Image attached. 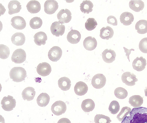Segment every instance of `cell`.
I'll list each match as a JSON object with an SVG mask.
<instances>
[{
	"instance_id": "8fae6325",
	"label": "cell",
	"mask_w": 147,
	"mask_h": 123,
	"mask_svg": "<svg viewBox=\"0 0 147 123\" xmlns=\"http://www.w3.org/2000/svg\"><path fill=\"white\" fill-rule=\"evenodd\" d=\"M44 11L49 14H52L55 12L58 8L57 2L55 0L46 1L44 4Z\"/></svg>"
},
{
	"instance_id": "44dd1931",
	"label": "cell",
	"mask_w": 147,
	"mask_h": 123,
	"mask_svg": "<svg viewBox=\"0 0 147 123\" xmlns=\"http://www.w3.org/2000/svg\"><path fill=\"white\" fill-rule=\"evenodd\" d=\"M26 7L28 11L31 14L37 13L41 9L40 3L36 0L29 1L27 4Z\"/></svg>"
},
{
	"instance_id": "e0dca14e",
	"label": "cell",
	"mask_w": 147,
	"mask_h": 123,
	"mask_svg": "<svg viewBox=\"0 0 147 123\" xmlns=\"http://www.w3.org/2000/svg\"><path fill=\"white\" fill-rule=\"evenodd\" d=\"M88 88L87 84L82 81L77 82L74 87V91L76 94L78 96L84 95L87 92Z\"/></svg>"
},
{
	"instance_id": "4dcf8cb0",
	"label": "cell",
	"mask_w": 147,
	"mask_h": 123,
	"mask_svg": "<svg viewBox=\"0 0 147 123\" xmlns=\"http://www.w3.org/2000/svg\"><path fill=\"white\" fill-rule=\"evenodd\" d=\"M135 29L137 32L140 34L147 33V20H139L135 25Z\"/></svg>"
},
{
	"instance_id": "d4e9b609",
	"label": "cell",
	"mask_w": 147,
	"mask_h": 123,
	"mask_svg": "<svg viewBox=\"0 0 147 123\" xmlns=\"http://www.w3.org/2000/svg\"><path fill=\"white\" fill-rule=\"evenodd\" d=\"M34 41L36 45L40 46L44 45L47 37L46 34L44 32L40 31L36 33L34 36Z\"/></svg>"
},
{
	"instance_id": "ba28073f",
	"label": "cell",
	"mask_w": 147,
	"mask_h": 123,
	"mask_svg": "<svg viewBox=\"0 0 147 123\" xmlns=\"http://www.w3.org/2000/svg\"><path fill=\"white\" fill-rule=\"evenodd\" d=\"M65 29V25L57 21L53 23L50 27L52 33L56 37H59L63 35Z\"/></svg>"
},
{
	"instance_id": "7a4b0ae2",
	"label": "cell",
	"mask_w": 147,
	"mask_h": 123,
	"mask_svg": "<svg viewBox=\"0 0 147 123\" xmlns=\"http://www.w3.org/2000/svg\"><path fill=\"white\" fill-rule=\"evenodd\" d=\"M10 78L13 81L20 82L25 80L27 77L26 72L25 69L21 67H15L13 68L9 72Z\"/></svg>"
},
{
	"instance_id": "ac0fdd59",
	"label": "cell",
	"mask_w": 147,
	"mask_h": 123,
	"mask_svg": "<svg viewBox=\"0 0 147 123\" xmlns=\"http://www.w3.org/2000/svg\"><path fill=\"white\" fill-rule=\"evenodd\" d=\"M84 48L86 50L91 51L94 49L97 45V42L95 38L88 36L86 38L83 42Z\"/></svg>"
},
{
	"instance_id": "30bf717a",
	"label": "cell",
	"mask_w": 147,
	"mask_h": 123,
	"mask_svg": "<svg viewBox=\"0 0 147 123\" xmlns=\"http://www.w3.org/2000/svg\"><path fill=\"white\" fill-rule=\"evenodd\" d=\"M62 54V50L59 47L54 46L49 50L48 53V56L51 61L57 62L60 59Z\"/></svg>"
},
{
	"instance_id": "5bb4252c",
	"label": "cell",
	"mask_w": 147,
	"mask_h": 123,
	"mask_svg": "<svg viewBox=\"0 0 147 123\" xmlns=\"http://www.w3.org/2000/svg\"><path fill=\"white\" fill-rule=\"evenodd\" d=\"M146 65V60L142 56L136 57L133 61L132 65L133 69L138 71L143 70Z\"/></svg>"
},
{
	"instance_id": "1f68e13d",
	"label": "cell",
	"mask_w": 147,
	"mask_h": 123,
	"mask_svg": "<svg viewBox=\"0 0 147 123\" xmlns=\"http://www.w3.org/2000/svg\"><path fill=\"white\" fill-rule=\"evenodd\" d=\"M93 6V4L90 1L84 0L80 4V10L84 14H88L92 11Z\"/></svg>"
},
{
	"instance_id": "74e56055",
	"label": "cell",
	"mask_w": 147,
	"mask_h": 123,
	"mask_svg": "<svg viewBox=\"0 0 147 123\" xmlns=\"http://www.w3.org/2000/svg\"><path fill=\"white\" fill-rule=\"evenodd\" d=\"M97 25L96 21L93 18H89L85 23V27L88 31L94 29Z\"/></svg>"
},
{
	"instance_id": "60d3db41",
	"label": "cell",
	"mask_w": 147,
	"mask_h": 123,
	"mask_svg": "<svg viewBox=\"0 0 147 123\" xmlns=\"http://www.w3.org/2000/svg\"><path fill=\"white\" fill-rule=\"evenodd\" d=\"M107 23L113 26H116L117 24V21L116 18L113 16H109L107 19Z\"/></svg>"
},
{
	"instance_id": "e575fe53",
	"label": "cell",
	"mask_w": 147,
	"mask_h": 123,
	"mask_svg": "<svg viewBox=\"0 0 147 123\" xmlns=\"http://www.w3.org/2000/svg\"><path fill=\"white\" fill-rule=\"evenodd\" d=\"M111 122L109 117L102 114H97L94 118L95 123H110Z\"/></svg>"
},
{
	"instance_id": "4316f807",
	"label": "cell",
	"mask_w": 147,
	"mask_h": 123,
	"mask_svg": "<svg viewBox=\"0 0 147 123\" xmlns=\"http://www.w3.org/2000/svg\"><path fill=\"white\" fill-rule=\"evenodd\" d=\"M95 106L94 101L91 99H87L83 100L81 104V108L85 112H89L92 111Z\"/></svg>"
},
{
	"instance_id": "5b68a950",
	"label": "cell",
	"mask_w": 147,
	"mask_h": 123,
	"mask_svg": "<svg viewBox=\"0 0 147 123\" xmlns=\"http://www.w3.org/2000/svg\"><path fill=\"white\" fill-rule=\"evenodd\" d=\"M67 107L65 103L61 101L55 102L52 105L51 110L52 112L56 116H59L64 113Z\"/></svg>"
},
{
	"instance_id": "52a82bcc",
	"label": "cell",
	"mask_w": 147,
	"mask_h": 123,
	"mask_svg": "<svg viewBox=\"0 0 147 123\" xmlns=\"http://www.w3.org/2000/svg\"><path fill=\"white\" fill-rule=\"evenodd\" d=\"M123 83L128 86H132L135 84V82L138 81L136 76L130 72H126L123 73L121 77Z\"/></svg>"
},
{
	"instance_id": "7402d4cb",
	"label": "cell",
	"mask_w": 147,
	"mask_h": 123,
	"mask_svg": "<svg viewBox=\"0 0 147 123\" xmlns=\"http://www.w3.org/2000/svg\"><path fill=\"white\" fill-rule=\"evenodd\" d=\"M13 43L17 46H22L24 43L25 37L22 33L18 32L13 34L11 38Z\"/></svg>"
},
{
	"instance_id": "d6986e66",
	"label": "cell",
	"mask_w": 147,
	"mask_h": 123,
	"mask_svg": "<svg viewBox=\"0 0 147 123\" xmlns=\"http://www.w3.org/2000/svg\"><path fill=\"white\" fill-rule=\"evenodd\" d=\"M8 7L9 15L19 12L22 8L20 3L17 0L11 1L9 3Z\"/></svg>"
},
{
	"instance_id": "9c48e42d",
	"label": "cell",
	"mask_w": 147,
	"mask_h": 123,
	"mask_svg": "<svg viewBox=\"0 0 147 123\" xmlns=\"http://www.w3.org/2000/svg\"><path fill=\"white\" fill-rule=\"evenodd\" d=\"M71 15V13L69 10L67 9H61L57 15L58 22L62 24L69 22L72 18Z\"/></svg>"
},
{
	"instance_id": "83f0119b",
	"label": "cell",
	"mask_w": 147,
	"mask_h": 123,
	"mask_svg": "<svg viewBox=\"0 0 147 123\" xmlns=\"http://www.w3.org/2000/svg\"><path fill=\"white\" fill-rule=\"evenodd\" d=\"M50 97L46 93H42L38 97L36 101L38 106L41 107H45L49 103Z\"/></svg>"
},
{
	"instance_id": "6da1fadb",
	"label": "cell",
	"mask_w": 147,
	"mask_h": 123,
	"mask_svg": "<svg viewBox=\"0 0 147 123\" xmlns=\"http://www.w3.org/2000/svg\"><path fill=\"white\" fill-rule=\"evenodd\" d=\"M121 123H147V108H133Z\"/></svg>"
},
{
	"instance_id": "f1b7e54d",
	"label": "cell",
	"mask_w": 147,
	"mask_h": 123,
	"mask_svg": "<svg viewBox=\"0 0 147 123\" xmlns=\"http://www.w3.org/2000/svg\"><path fill=\"white\" fill-rule=\"evenodd\" d=\"M143 98L139 95H133L129 99V103L135 108L140 107L143 104Z\"/></svg>"
},
{
	"instance_id": "f35d334b",
	"label": "cell",
	"mask_w": 147,
	"mask_h": 123,
	"mask_svg": "<svg viewBox=\"0 0 147 123\" xmlns=\"http://www.w3.org/2000/svg\"><path fill=\"white\" fill-rule=\"evenodd\" d=\"M120 109V106L119 103L116 101H113L110 103L109 110L110 112L113 114H116Z\"/></svg>"
},
{
	"instance_id": "484cf974",
	"label": "cell",
	"mask_w": 147,
	"mask_h": 123,
	"mask_svg": "<svg viewBox=\"0 0 147 123\" xmlns=\"http://www.w3.org/2000/svg\"><path fill=\"white\" fill-rule=\"evenodd\" d=\"M129 6L130 9L133 11L138 12L143 9L144 5L142 0H133L130 1Z\"/></svg>"
},
{
	"instance_id": "cb8c5ba5",
	"label": "cell",
	"mask_w": 147,
	"mask_h": 123,
	"mask_svg": "<svg viewBox=\"0 0 147 123\" xmlns=\"http://www.w3.org/2000/svg\"><path fill=\"white\" fill-rule=\"evenodd\" d=\"M114 34L112 28L109 26L104 27L100 30V37L103 39L109 40L111 38Z\"/></svg>"
},
{
	"instance_id": "f546056e",
	"label": "cell",
	"mask_w": 147,
	"mask_h": 123,
	"mask_svg": "<svg viewBox=\"0 0 147 123\" xmlns=\"http://www.w3.org/2000/svg\"><path fill=\"white\" fill-rule=\"evenodd\" d=\"M59 87L63 91L69 90L71 86V82L68 77H64L60 78L58 81Z\"/></svg>"
},
{
	"instance_id": "9a60e30c",
	"label": "cell",
	"mask_w": 147,
	"mask_h": 123,
	"mask_svg": "<svg viewBox=\"0 0 147 123\" xmlns=\"http://www.w3.org/2000/svg\"><path fill=\"white\" fill-rule=\"evenodd\" d=\"M67 38L68 41L70 43L76 44L80 41L81 35L78 31L72 29L68 33Z\"/></svg>"
},
{
	"instance_id": "4fadbf2b",
	"label": "cell",
	"mask_w": 147,
	"mask_h": 123,
	"mask_svg": "<svg viewBox=\"0 0 147 123\" xmlns=\"http://www.w3.org/2000/svg\"><path fill=\"white\" fill-rule=\"evenodd\" d=\"M11 25L15 29L18 30L24 29L26 25V23L24 18L20 16L13 17L11 19Z\"/></svg>"
},
{
	"instance_id": "603a6c76",
	"label": "cell",
	"mask_w": 147,
	"mask_h": 123,
	"mask_svg": "<svg viewBox=\"0 0 147 123\" xmlns=\"http://www.w3.org/2000/svg\"><path fill=\"white\" fill-rule=\"evenodd\" d=\"M120 21L123 25L128 26L131 24L134 20L133 15L128 12L123 13L120 15Z\"/></svg>"
},
{
	"instance_id": "ffe728a7",
	"label": "cell",
	"mask_w": 147,
	"mask_h": 123,
	"mask_svg": "<svg viewBox=\"0 0 147 123\" xmlns=\"http://www.w3.org/2000/svg\"><path fill=\"white\" fill-rule=\"evenodd\" d=\"M35 93L36 92L33 88L28 87L22 91V98L24 100H27V101H30L34 99Z\"/></svg>"
},
{
	"instance_id": "2e32d148",
	"label": "cell",
	"mask_w": 147,
	"mask_h": 123,
	"mask_svg": "<svg viewBox=\"0 0 147 123\" xmlns=\"http://www.w3.org/2000/svg\"><path fill=\"white\" fill-rule=\"evenodd\" d=\"M102 59L105 62L111 63L115 60L116 54L113 50L107 49L102 53Z\"/></svg>"
},
{
	"instance_id": "3957f363",
	"label": "cell",
	"mask_w": 147,
	"mask_h": 123,
	"mask_svg": "<svg viewBox=\"0 0 147 123\" xmlns=\"http://www.w3.org/2000/svg\"><path fill=\"white\" fill-rule=\"evenodd\" d=\"M16 103L15 99L12 96L9 95L4 97L1 102L2 108L7 111L13 110L16 106Z\"/></svg>"
},
{
	"instance_id": "ab89813d",
	"label": "cell",
	"mask_w": 147,
	"mask_h": 123,
	"mask_svg": "<svg viewBox=\"0 0 147 123\" xmlns=\"http://www.w3.org/2000/svg\"><path fill=\"white\" fill-rule=\"evenodd\" d=\"M139 47L142 52L147 53V37L144 38L141 40L139 43Z\"/></svg>"
},
{
	"instance_id": "d590c367",
	"label": "cell",
	"mask_w": 147,
	"mask_h": 123,
	"mask_svg": "<svg viewBox=\"0 0 147 123\" xmlns=\"http://www.w3.org/2000/svg\"><path fill=\"white\" fill-rule=\"evenodd\" d=\"M10 54V50L6 46L3 44L0 45V57L3 59L7 58Z\"/></svg>"
},
{
	"instance_id": "d6a6232c",
	"label": "cell",
	"mask_w": 147,
	"mask_h": 123,
	"mask_svg": "<svg viewBox=\"0 0 147 123\" xmlns=\"http://www.w3.org/2000/svg\"><path fill=\"white\" fill-rule=\"evenodd\" d=\"M115 96L120 99H123L127 96L128 92L124 88L119 87L116 88L114 92Z\"/></svg>"
},
{
	"instance_id": "7bdbcfd3",
	"label": "cell",
	"mask_w": 147,
	"mask_h": 123,
	"mask_svg": "<svg viewBox=\"0 0 147 123\" xmlns=\"http://www.w3.org/2000/svg\"><path fill=\"white\" fill-rule=\"evenodd\" d=\"M57 123H71V122L67 118H63L59 120Z\"/></svg>"
},
{
	"instance_id": "b9f144b4",
	"label": "cell",
	"mask_w": 147,
	"mask_h": 123,
	"mask_svg": "<svg viewBox=\"0 0 147 123\" xmlns=\"http://www.w3.org/2000/svg\"><path fill=\"white\" fill-rule=\"evenodd\" d=\"M123 48L125 52L126 53V56L127 57V58L128 59L129 62H130L129 55L131 53V51L132 50L134 51V49H131L130 50H128L125 47H123Z\"/></svg>"
},
{
	"instance_id": "8d00e7d4",
	"label": "cell",
	"mask_w": 147,
	"mask_h": 123,
	"mask_svg": "<svg viewBox=\"0 0 147 123\" xmlns=\"http://www.w3.org/2000/svg\"><path fill=\"white\" fill-rule=\"evenodd\" d=\"M131 108L128 107H123L120 112L117 116V118L119 121L123 120L124 118L131 111Z\"/></svg>"
},
{
	"instance_id": "ee69618b",
	"label": "cell",
	"mask_w": 147,
	"mask_h": 123,
	"mask_svg": "<svg viewBox=\"0 0 147 123\" xmlns=\"http://www.w3.org/2000/svg\"><path fill=\"white\" fill-rule=\"evenodd\" d=\"M145 94V96H147V87H146V88L144 90Z\"/></svg>"
},
{
	"instance_id": "277c9868",
	"label": "cell",
	"mask_w": 147,
	"mask_h": 123,
	"mask_svg": "<svg viewBox=\"0 0 147 123\" xmlns=\"http://www.w3.org/2000/svg\"><path fill=\"white\" fill-rule=\"evenodd\" d=\"M106 78L102 74L98 73L92 77L91 84L96 89H100L103 87L105 84Z\"/></svg>"
},
{
	"instance_id": "8992f818",
	"label": "cell",
	"mask_w": 147,
	"mask_h": 123,
	"mask_svg": "<svg viewBox=\"0 0 147 123\" xmlns=\"http://www.w3.org/2000/svg\"><path fill=\"white\" fill-rule=\"evenodd\" d=\"M26 54L25 51L21 48L16 50L13 53L11 60L15 63H21L25 61Z\"/></svg>"
},
{
	"instance_id": "836d02e7",
	"label": "cell",
	"mask_w": 147,
	"mask_h": 123,
	"mask_svg": "<svg viewBox=\"0 0 147 123\" xmlns=\"http://www.w3.org/2000/svg\"><path fill=\"white\" fill-rule=\"evenodd\" d=\"M42 24V19L40 17H37L32 18L30 21V26L33 29H38L40 28Z\"/></svg>"
},
{
	"instance_id": "7c38bea8",
	"label": "cell",
	"mask_w": 147,
	"mask_h": 123,
	"mask_svg": "<svg viewBox=\"0 0 147 123\" xmlns=\"http://www.w3.org/2000/svg\"><path fill=\"white\" fill-rule=\"evenodd\" d=\"M36 71L38 74L42 76L49 75L51 71V65L46 62L40 63L37 67Z\"/></svg>"
}]
</instances>
